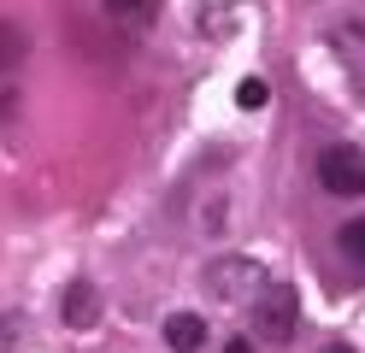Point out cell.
<instances>
[{"mask_svg": "<svg viewBox=\"0 0 365 353\" xmlns=\"http://www.w3.org/2000/svg\"><path fill=\"white\" fill-rule=\"evenodd\" d=\"M336 247H341V259H354V265H365V218H348L336 230Z\"/></svg>", "mask_w": 365, "mask_h": 353, "instance_id": "obj_10", "label": "cell"}, {"mask_svg": "<svg viewBox=\"0 0 365 353\" xmlns=\"http://www.w3.org/2000/svg\"><path fill=\"white\" fill-rule=\"evenodd\" d=\"M224 353H254V347H247V342H236V336H230V347H224Z\"/></svg>", "mask_w": 365, "mask_h": 353, "instance_id": "obj_16", "label": "cell"}, {"mask_svg": "<svg viewBox=\"0 0 365 353\" xmlns=\"http://www.w3.org/2000/svg\"><path fill=\"white\" fill-rule=\"evenodd\" d=\"M247 312H254V336H259V342H277V347H283L294 329H301V300H294V289H277V282H271Z\"/></svg>", "mask_w": 365, "mask_h": 353, "instance_id": "obj_2", "label": "cell"}, {"mask_svg": "<svg viewBox=\"0 0 365 353\" xmlns=\"http://www.w3.org/2000/svg\"><path fill=\"white\" fill-rule=\"evenodd\" d=\"M165 347L171 353H200L207 347V318L200 312H171L165 318Z\"/></svg>", "mask_w": 365, "mask_h": 353, "instance_id": "obj_4", "label": "cell"}, {"mask_svg": "<svg viewBox=\"0 0 365 353\" xmlns=\"http://www.w3.org/2000/svg\"><path fill=\"white\" fill-rule=\"evenodd\" d=\"M71 329H95L101 324V295H95V282H71L65 289V312H59Z\"/></svg>", "mask_w": 365, "mask_h": 353, "instance_id": "obj_5", "label": "cell"}, {"mask_svg": "<svg viewBox=\"0 0 365 353\" xmlns=\"http://www.w3.org/2000/svg\"><path fill=\"white\" fill-rule=\"evenodd\" d=\"M18 336H24V324H18L12 312H0V353H12V347H18Z\"/></svg>", "mask_w": 365, "mask_h": 353, "instance_id": "obj_13", "label": "cell"}, {"mask_svg": "<svg viewBox=\"0 0 365 353\" xmlns=\"http://www.w3.org/2000/svg\"><path fill=\"white\" fill-rule=\"evenodd\" d=\"M318 353H354L348 342H324V347H318Z\"/></svg>", "mask_w": 365, "mask_h": 353, "instance_id": "obj_15", "label": "cell"}, {"mask_svg": "<svg viewBox=\"0 0 365 353\" xmlns=\"http://www.w3.org/2000/svg\"><path fill=\"white\" fill-rule=\"evenodd\" d=\"M24 53H30V30L12 24V18H0V77H12L24 65Z\"/></svg>", "mask_w": 365, "mask_h": 353, "instance_id": "obj_6", "label": "cell"}, {"mask_svg": "<svg viewBox=\"0 0 365 353\" xmlns=\"http://www.w3.org/2000/svg\"><path fill=\"white\" fill-rule=\"evenodd\" d=\"M200 282H207V295H212L218 306H254V300L271 289L265 265H259V259H247V253H218Z\"/></svg>", "mask_w": 365, "mask_h": 353, "instance_id": "obj_1", "label": "cell"}, {"mask_svg": "<svg viewBox=\"0 0 365 353\" xmlns=\"http://www.w3.org/2000/svg\"><path fill=\"white\" fill-rule=\"evenodd\" d=\"M12 112H18V101H12V94H0V124H6Z\"/></svg>", "mask_w": 365, "mask_h": 353, "instance_id": "obj_14", "label": "cell"}, {"mask_svg": "<svg viewBox=\"0 0 365 353\" xmlns=\"http://www.w3.org/2000/svg\"><path fill=\"white\" fill-rule=\"evenodd\" d=\"M224 224H230V195H207V200H200L195 230L200 235H224Z\"/></svg>", "mask_w": 365, "mask_h": 353, "instance_id": "obj_9", "label": "cell"}, {"mask_svg": "<svg viewBox=\"0 0 365 353\" xmlns=\"http://www.w3.org/2000/svg\"><path fill=\"white\" fill-rule=\"evenodd\" d=\"M101 6H106L112 18H142V12L153 6V0H101Z\"/></svg>", "mask_w": 365, "mask_h": 353, "instance_id": "obj_12", "label": "cell"}, {"mask_svg": "<svg viewBox=\"0 0 365 353\" xmlns=\"http://www.w3.org/2000/svg\"><path fill=\"white\" fill-rule=\"evenodd\" d=\"M242 6H236V0H207V6H200V30H207L212 41H224V36H230V30H242V24H230Z\"/></svg>", "mask_w": 365, "mask_h": 353, "instance_id": "obj_8", "label": "cell"}, {"mask_svg": "<svg viewBox=\"0 0 365 353\" xmlns=\"http://www.w3.org/2000/svg\"><path fill=\"white\" fill-rule=\"evenodd\" d=\"M265 101H271V88H265V83H259V77H247V83H242V88H236V106H242V112H259V106H265Z\"/></svg>", "mask_w": 365, "mask_h": 353, "instance_id": "obj_11", "label": "cell"}, {"mask_svg": "<svg viewBox=\"0 0 365 353\" xmlns=\"http://www.w3.org/2000/svg\"><path fill=\"white\" fill-rule=\"evenodd\" d=\"M318 183H324L330 195H341V200H359L365 195V153L348 148V141L324 148V153H318Z\"/></svg>", "mask_w": 365, "mask_h": 353, "instance_id": "obj_3", "label": "cell"}, {"mask_svg": "<svg viewBox=\"0 0 365 353\" xmlns=\"http://www.w3.org/2000/svg\"><path fill=\"white\" fill-rule=\"evenodd\" d=\"M330 41H336V47H348V53H365V6L336 12V18H330Z\"/></svg>", "mask_w": 365, "mask_h": 353, "instance_id": "obj_7", "label": "cell"}]
</instances>
